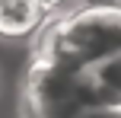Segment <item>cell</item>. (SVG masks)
Segmentation results:
<instances>
[{
  "instance_id": "cell-1",
  "label": "cell",
  "mask_w": 121,
  "mask_h": 118,
  "mask_svg": "<svg viewBox=\"0 0 121 118\" xmlns=\"http://www.w3.org/2000/svg\"><path fill=\"white\" fill-rule=\"evenodd\" d=\"M112 54H121L118 10H73L51 26L38 45V61H48L67 74H80Z\"/></svg>"
},
{
  "instance_id": "cell-2",
  "label": "cell",
  "mask_w": 121,
  "mask_h": 118,
  "mask_svg": "<svg viewBox=\"0 0 121 118\" xmlns=\"http://www.w3.org/2000/svg\"><path fill=\"white\" fill-rule=\"evenodd\" d=\"M45 19V10L35 0H0V35L22 38L35 32Z\"/></svg>"
},
{
  "instance_id": "cell-3",
  "label": "cell",
  "mask_w": 121,
  "mask_h": 118,
  "mask_svg": "<svg viewBox=\"0 0 121 118\" xmlns=\"http://www.w3.org/2000/svg\"><path fill=\"white\" fill-rule=\"evenodd\" d=\"M70 3L73 10H118V0H64L60 6Z\"/></svg>"
},
{
  "instance_id": "cell-4",
  "label": "cell",
  "mask_w": 121,
  "mask_h": 118,
  "mask_svg": "<svg viewBox=\"0 0 121 118\" xmlns=\"http://www.w3.org/2000/svg\"><path fill=\"white\" fill-rule=\"evenodd\" d=\"M73 118H118V109H80Z\"/></svg>"
}]
</instances>
